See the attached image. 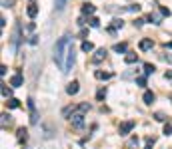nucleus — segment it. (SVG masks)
<instances>
[{
  "label": "nucleus",
  "mask_w": 172,
  "mask_h": 149,
  "mask_svg": "<svg viewBox=\"0 0 172 149\" xmlns=\"http://www.w3.org/2000/svg\"><path fill=\"white\" fill-rule=\"evenodd\" d=\"M88 22H90V26H92V28H98V26H100V20H98V18H94V16H92V18L88 20Z\"/></svg>",
  "instance_id": "nucleus-25"
},
{
  "label": "nucleus",
  "mask_w": 172,
  "mask_h": 149,
  "mask_svg": "<svg viewBox=\"0 0 172 149\" xmlns=\"http://www.w3.org/2000/svg\"><path fill=\"white\" fill-rule=\"evenodd\" d=\"M148 20H150L152 24H160V16H158V14H152V12L148 14Z\"/></svg>",
  "instance_id": "nucleus-21"
},
{
  "label": "nucleus",
  "mask_w": 172,
  "mask_h": 149,
  "mask_svg": "<svg viewBox=\"0 0 172 149\" xmlns=\"http://www.w3.org/2000/svg\"><path fill=\"white\" fill-rule=\"evenodd\" d=\"M10 93H12V92H10V88H6V86L2 84V96H4V97H10Z\"/></svg>",
  "instance_id": "nucleus-27"
},
{
  "label": "nucleus",
  "mask_w": 172,
  "mask_h": 149,
  "mask_svg": "<svg viewBox=\"0 0 172 149\" xmlns=\"http://www.w3.org/2000/svg\"><path fill=\"white\" fill-rule=\"evenodd\" d=\"M78 112H80V113L90 112V104H86V101H84V104H80V105H78Z\"/></svg>",
  "instance_id": "nucleus-22"
},
{
  "label": "nucleus",
  "mask_w": 172,
  "mask_h": 149,
  "mask_svg": "<svg viewBox=\"0 0 172 149\" xmlns=\"http://www.w3.org/2000/svg\"><path fill=\"white\" fill-rule=\"evenodd\" d=\"M154 70H156V68L152 66V64H144V74L146 76H150V74H154Z\"/></svg>",
  "instance_id": "nucleus-19"
},
{
  "label": "nucleus",
  "mask_w": 172,
  "mask_h": 149,
  "mask_svg": "<svg viewBox=\"0 0 172 149\" xmlns=\"http://www.w3.org/2000/svg\"><path fill=\"white\" fill-rule=\"evenodd\" d=\"M18 100H14V97H10V101H8V108H10V109H16V108H18Z\"/></svg>",
  "instance_id": "nucleus-23"
},
{
  "label": "nucleus",
  "mask_w": 172,
  "mask_h": 149,
  "mask_svg": "<svg viewBox=\"0 0 172 149\" xmlns=\"http://www.w3.org/2000/svg\"><path fill=\"white\" fill-rule=\"evenodd\" d=\"M10 116H6V113H2V125H6V121H10V119H8Z\"/></svg>",
  "instance_id": "nucleus-33"
},
{
  "label": "nucleus",
  "mask_w": 172,
  "mask_h": 149,
  "mask_svg": "<svg viewBox=\"0 0 172 149\" xmlns=\"http://www.w3.org/2000/svg\"><path fill=\"white\" fill-rule=\"evenodd\" d=\"M94 10L96 8L92 6V4H84V6H82V14H94Z\"/></svg>",
  "instance_id": "nucleus-16"
},
{
  "label": "nucleus",
  "mask_w": 172,
  "mask_h": 149,
  "mask_svg": "<svg viewBox=\"0 0 172 149\" xmlns=\"http://www.w3.org/2000/svg\"><path fill=\"white\" fill-rule=\"evenodd\" d=\"M142 100H144L146 105H150V104L154 101V93H152V92H144V97H142Z\"/></svg>",
  "instance_id": "nucleus-13"
},
{
  "label": "nucleus",
  "mask_w": 172,
  "mask_h": 149,
  "mask_svg": "<svg viewBox=\"0 0 172 149\" xmlns=\"http://www.w3.org/2000/svg\"><path fill=\"white\" fill-rule=\"evenodd\" d=\"M124 62H126V64H134V62H138V56H136V54H132V52H126Z\"/></svg>",
  "instance_id": "nucleus-11"
},
{
  "label": "nucleus",
  "mask_w": 172,
  "mask_h": 149,
  "mask_svg": "<svg viewBox=\"0 0 172 149\" xmlns=\"http://www.w3.org/2000/svg\"><path fill=\"white\" fill-rule=\"evenodd\" d=\"M162 60L168 62V64H172V54H162Z\"/></svg>",
  "instance_id": "nucleus-28"
},
{
  "label": "nucleus",
  "mask_w": 172,
  "mask_h": 149,
  "mask_svg": "<svg viewBox=\"0 0 172 149\" xmlns=\"http://www.w3.org/2000/svg\"><path fill=\"white\" fill-rule=\"evenodd\" d=\"M94 76H96V80H110V78H112L110 72H102V70H96Z\"/></svg>",
  "instance_id": "nucleus-8"
},
{
  "label": "nucleus",
  "mask_w": 172,
  "mask_h": 149,
  "mask_svg": "<svg viewBox=\"0 0 172 149\" xmlns=\"http://www.w3.org/2000/svg\"><path fill=\"white\" fill-rule=\"evenodd\" d=\"M126 50H128V46L124 44V42H122V44H114V52H118V54H124Z\"/></svg>",
  "instance_id": "nucleus-15"
},
{
  "label": "nucleus",
  "mask_w": 172,
  "mask_h": 149,
  "mask_svg": "<svg viewBox=\"0 0 172 149\" xmlns=\"http://www.w3.org/2000/svg\"><path fill=\"white\" fill-rule=\"evenodd\" d=\"M78 89H80L78 88V82H70L68 86H66V93H68V96H76Z\"/></svg>",
  "instance_id": "nucleus-7"
},
{
  "label": "nucleus",
  "mask_w": 172,
  "mask_h": 149,
  "mask_svg": "<svg viewBox=\"0 0 172 149\" xmlns=\"http://www.w3.org/2000/svg\"><path fill=\"white\" fill-rule=\"evenodd\" d=\"M164 135H172V125H168V123L164 125Z\"/></svg>",
  "instance_id": "nucleus-29"
},
{
  "label": "nucleus",
  "mask_w": 172,
  "mask_h": 149,
  "mask_svg": "<svg viewBox=\"0 0 172 149\" xmlns=\"http://www.w3.org/2000/svg\"><path fill=\"white\" fill-rule=\"evenodd\" d=\"M136 84H138V86H146V78H138Z\"/></svg>",
  "instance_id": "nucleus-30"
},
{
  "label": "nucleus",
  "mask_w": 172,
  "mask_h": 149,
  "mask_svg": "<svg viewBox=\"0 0 172 149\" xmlns=\"http://www.w3.org/2000/svg\"><path fill=\"white\" fill-rule=\"evenodd\" d=\"M166 48H168V50H172V40H170V42H166Z\"/></svg>",
  "instance_id": "nucleus-37"
},
{
  "label": "nucleus",
  "mask_w": 172,
  "mask_h": 149,
  "mask_svg": "<svg viewBox=\"0 0 172 149\" xmlns=\"http://www.w3.org/2000/svg\"><path fill=\"white\" fill-rule=\"evenodd\" d=\"M154 117H156L158 121H164V119H166V116H164V113H156V116H154Z\"/></svg>",
  "instance_id": "nucleus-31"
},
{
  "label": "nucleus",
  "mask_w": 172,
  "mask_h": 149,
  "mask_svg": "<svg viewBox=\"0 0 172 149\" xmlns=\"http://www.w3.org/2000/svg\"><path fill=\"white\" fill-rule=\"evenodd\" d=\"M138 46H140L142 52H148V50L154 48V42L150 40V38H144V40H140V44H138Z\"/></svg>",
  "instance_id": "nucleus-5"
},
{
  "label": "nucleus",
  "mask_w": 172,
  "mask_h": 149,
  "mask_svg": "<svg viewBox=\"0 0 172 149\" xmlns=\"http://www.w3.org/2000/svg\"><path fill=\"white\" fill-rule=\"evenodd\" d=\"M142 24H144V18H138L136 22H134V26H142Z\"/></svg>",
  "instance_id": "nucleus-34"
},
{
  "label": "nucleus",
  "mask_w": 172,
  "mask_h": 149,
  "mask_svg": "<svg viewBox=\"0 0 172 149\" xmlns=\"http://www.w3.org/2000/svg\"><path fill=\"white\" fill-rule=\"evenodd\" d=\"M54 4H56V10H64L66 8V0H54Z\"/></svg>",
  "instance_id": "nucleus-20"
},
{
  "label": "nucleus",
  "mask_w": 172,
  "mask_h": 149,
  "mask_svg": "<svg viewBox=\"0 0 172 149\" xmlns=\"http://www.w3.org/2000/svg\"><path fill=\"white\" fill-rule=\"evenodd\" d=\"M126 10L128 12H138V10H140V6H138V4H130V6H126Z\"/></svg>",
  "instance_id": "nucleus-26"
},
{
  "label": "nucleus",
  "mask_w": 172,
  "mask_h": 149,
  "mask_svg": "<svg viewBox=\"0 0 172 149\" xmlns=\"http://www.w3.org/2000/svg\"><path fill=\"white\" fill-rule=\"evenodd\" d=\"M160 12H162V16H170V10H168V8H160Z\"/></svg>",
  "instance_id": "nucleus-32"
},
{
  "label": "nucleus",
  "mask_w": 172,
  "mask_h": 149,
  "mask_svg": "<svg viewBox=\"0 0 172 149\" xmlns=\"http://www.w3.org/2000/svg\"><path fill=\"white\" fill-rule=\"evenodd\" d=\"M70 121H72V125H74V127H82V125H84V113L74 112V113H72V117H70Z\"/></svg>",
  "instance_id": "nucleus-3"
},
{
  "label": "nucleus",
  "mask_w": 172,
  "mask_h": 149,
  "mask_svg": "<svg viewBox=\"0 0 172 149\" xmlns=\"http://www.w3.org/2000/svg\"><path fill=\"white\" fill-rule=\"evenodd\" d=\"M122 26H124L122 18H114V20H112V28H110V32L114 34V30H116V28H122Z\"/></svg>",
  "instance_id": "nucleus-12"
},
{
  "label": "nucleus",
  "mask_w": 172,
  "mask_h": 149,
  "mask_svg": "<svg viewBox=\"0 0 172 149\" xmlns=\"http://www.w3.org/2000/svg\"><path fill=\"white\" fill-rule=\"evenodd\" d=\"M26 139H28V129L20 127V129H18V141H20V143H24Z\"/></svg>",
  "instance_id": "nucleus-10"
},
{
  "label": "nucleus",
  "mask_w": 172,
  "mask_h": 149,
  "mask_svg": "<svg viewBox=\"0 0 172 149\" xmlns=\"http://www.w3.org/2000/svg\"><path fill=\"white\" fill-rule=\"evenodd\" d=\"M72 44V38L70 36H62L60 40L56 42V46H54V62H56V66L64 68V56H66V50H68V46Z\"/></svg>",
  "instance_id": "nucleus-1"
},
{
  "label": "nucleus",
  "mask_w": 172,
  "mask_h": 149,
  "mask_svg": "<svg viewBox=\"0 0 172 149\" xmlns=\"http://www.w3.org/2000/svg\"><path fill=\"white\" fill-rule=\"evenodd\" d=\"M70 113H74V105H68V108H64V109H62V116H70Z\"/></svg>",
  "instance_id": "nucleus-24"
},
{
  "label": "nucleus",
  "mask_w": 172,
  "mask_h": 149,
  "mask_svg": "<svg viewBox=\"0 0 172 149\" xmlns=\"http://www.w3.org/2000/svg\"><path fill=\"white\" fill-rule=\"evenodd\" d=\"M4 6H10V4H14V0H2Z\"/></svg>",
  "instance_id": "nucleus-35"
},
{
  "label": "nucleus",
  "mask_w": 172,
  "mask_h": 149,
  "mask_svg": "<svg viewBox=\"0 0 172 149\" xmlns=\"http://www.w3.org/2000/svg\"><path fill=\"white\" fill-rule=\"evenodd\" d=\"M104 58H106V48H100V50H96V54L92 56V62L98 64V62H102Z\"/></svg>",
  "instance_id": "nucleus-6"
},
{
  "label": "nucleus",
  "mask_w": 172,
  "mask_h": 149,
  "mask_svg": "<svg viewBox=\"0 0 172 149\" xmlns=\"http://www.w3.org/2000/svg\"><path fill=\"white\" fill-rule=\"evenodd\" d=\"M104 97H106V88H100L98 92H96V100H98V101H102Z\"/></svg>",
  "instance_id": "nucleus-18"
},
{
  "label": "nucleus",
  "mask_w": 172,
  "mask_h": 149,
  "mask_svg": "<svg viewBox=\"0 0 172 149\" xmlns=\"http://www.w3.org/2000/svg\"><path fill=\"white\" fill-rule=\"evenodd\" d=\"M92 50H94V44H92V42H82V52H92Z\"/></svg>",
  "instance_id": "nucleus-17"
},
{
  "label": "nucleus",
  "mask_w": 172,
  "mask_h": 149,
  "mask_svg": "<svg viewBox=\"0 0 172 149\" xmlns=\"http://www.w3.org/2000/svg\"><path fill=\"white\" fill-rule=\"evenodd\" d=\"M10 86H14V88H18V86H22V76H20V74H16V76H12V78H10Z\"/></svg>",
  "instance_id": "nucleus-9"
},
{
  "label": "nucleus",
  "mask_w": 172,
  "mask_h": 149,
  "mask_svg": "<svg viewBox=\"0 0 172 149\" xmlns=\"http://www.w3.org/2000/svg\"><path fill=\"white\" fill-rule=\"evenodd\" d=\"M26 12H28V16H30V18H34V16L38 14V6H36V4H30Z\"/></svg>",
  "instance_id": "nucleus-14"
},
{
  "label": "nucleus",
  "mask_w": 172,
  "mask_h": 149,
  "mask_svg": "<svg viewBox=\"0 0 172 149\" xmlns=\"http://www.w3.org/2000/svg\"><path fill=\"white\" fill-rule=\"evenodd\" d=\"M72 66H74V44H70L68 50H66V56H64V68H62V72L68 74L72 70Z\"/></svg>",
  "instance_id": "nucleus-2"
},
{
  "label": "nucleus",
  "mask_w": 172,
  "mask_h": 149,
  "mask_svg": "<svg viewBox=\"0 0 172 149\" xmlns=\"http://www.w3.org/2000/svg\"><path fill=\"white\" fill-rule=\"evenodd\" d=\"M164 76H166V80H172V70H168V72H166Z\"/></svg>",
  "instance_id": "nucleus-36"
},
{
  "label": "nucleus",
  "mask_w": 172,
  "mask_h": 149,
  "mask_svg": "<svg viewBox=\"0 0 172 149\" xmlns=\"http://www.w3.org/2000/svg\"><path fill=\"white\" fill-rule=\"evenodd\" d=\"M132 129H134V121H124V123H120L118 133H120V135H128Z\"/></svg>",
  "instance_id": "nucleus-4"
}]
</instances>
